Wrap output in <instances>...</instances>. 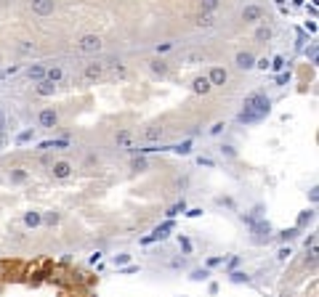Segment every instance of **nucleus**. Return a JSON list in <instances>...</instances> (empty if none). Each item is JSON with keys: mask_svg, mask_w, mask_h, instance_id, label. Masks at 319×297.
<instances>
[{"mask_svg": "<svg viewBox=\"0 0 319 297\" xmlns=\"http://www.w3.org/2000/svg\"><path fill=\"white\" fill-rule=\"evenodd\" d=\"M221 263H223V257H210V260H208L210 268H213V266H221Z\"/></svg>", "mask_w": 319, "mask_h": 297, "instance_id": "obj_40", "label": "nucleus"}, {"mask_svg": "<svg viewBox=\"0 0 319 297\" xmlns=\"http://www.w3.org/2000/svg\"><path fill=\"white\" fill-rule=\"evenodd\" d=\"M306 56H311V58H314V61H316V48H314V45H311V48H309V51H306Z\"/></svg>", "mask_w": 319, "mask_h": 297, "instance_id": "obj_44", "label": "nucleus"}, {"mask_svg": "<svg viewBox=\"0 0 319 297\" xmlns=\"http://www.w3.org/2000/svg\"><path fill=\"white\" fill-rule=\"evenodd\" d=\"M128 260H131V255H114V266H125Z\"/></svg>", "mask_w": 319, "mask_h": 297, "instance_id": "obj_30", "label": "nucleus"}, {"mask_svg": "<svg viewBox=\"0 0 319 297\" xmlns=\"http://www.w3.org/2000/svg\"><path fill=\"white\" fill-rule=\"evenodd\" d=\"M170 48H173V43H162V45H157V51H160V53H165V51H170Z\"/></svg>", "mask_w": 319, "mask_h": 297, "instance_id": "obj_39", "label": "nucleus"}, {"mask_svg": "<svg viewBox=\"0 0 319 297\" xmlns=\"http://www.w3.org/2000/svg\"><path fill=\"white\" fill-rule=\"evenodd\" d=\"M112 75H114V77H123V75H125V67H123V64H114V67H112Z\"/></svg>", "mask_w": 319, "mask_h": 297, "instance_id": "obj_31", "label": "nucleus"}, {"mask_svg": "<svg viewBox=\"0 0 319 297\" xmlns=\"http://www.w3.org/2000/svg\"><path fill=\"white\" fill-rule=\"evenodd\" d=\"M197 27H202V29L216 27V16H213V14H202V11H199V16H197Z\"/></svg>", "mask_w": 319, "mask_h": 297, "instance_id": "obj_12", "label": "nucleus"}, {"mask_svg": "<svg viewBox=\"0 0 319 297\" xmlns=\"http://www.w3.org/2000/svg\"><path fill=\"white\" fill-rule=\"evenodd\" d=\"M170 228H173V223H165V225H160V228H157L155 234H152L149 239H144V242L149 244V242H155V239H165V236H168V231H170Z\"/></svg>", "mask_w": 319, "mask_h": 297, "instance_id": "obj_15", "label": "nucleus"}, {"mask_svg": "<svg viewBox=\"0 0 319 297\" xmlns=\"http://www.w3.org/2000/svg\"><path fill=\"white\" fill-rule=\"evenodd\" d=\"M38 120H40V125H43V127H56V122H59V114H56L53 109H43Z\"/></svg>", "mask_w": 319, "mask_h": 297, "instance_id": "obj_9", "label": "nucleus"}, {"mask_svg": "<svg viewBox=\"0 0 319 297\" xmlns=\"http://www.w3.org/2000/svg\"><path fill=\"white\" fill-rule=\"evenodd\" d=\"M24 223H27V225H40V223H43L40 212H27V215H24Z\"/></svg>", "mask_w": 319, "mask_h": 297, "instance_id": "obj_22", "label": "nucleus"}, {"mask_svg": "<svg viewBox=\"0 0 319 297\" xmlns=\"http://www.w3.org/2000/svg\"><path fill=\"white\" fill-rule=\"evenodd\" d=\"M53 90H56V82H51V80H40V85H38V93L40 96H53Z\"/></svg>", "mask_w": 319, "mask_h": 297, "instance_id": "obj_14", "label": "nucleus"}, {"mask_svg": "<svg viewBox=\"0 0 319 297\" xmlns=\"http://www.w3.org/2000/svg\"><path fill=\"white\" fill-rule=\"evenodd\" d=\"M0 64H3V58H0Z\"/></svg>", "mask_w": 319, "mask_h": 297, "instance_id": "obj_46", "label": "nucleus"}, {"mask_svg": "<svg viewBox=\"0 0 319 297\" xmlns=\"http://www.w3.org/2000/svg\"><path fill=\"white\" fill-rule=\"evenodd\" d=\"M133 170H147V159H133Z\"/></svg>", "mask_w": 319, "mask_h": 297, "instance_id": "obj_32", "label": "nucleus"}, {"mask_svg": "<svg viewBox=\"0 0 319 297\" xmlns=\"http://www.w3.org/2000/svg\"><path fill=\"white\" fill-rule=\"evenodd\" d=\"M184 61L186 64H199V61H202V56H199V53H189V56H184Z\"/></svg>", "mask_w": 319, "mask_h": 297, "instance_id": "obj_26", "label": "nucleus"}, {"mask_svg": "<svg viewBox=\"0 0 319 297\" xmlns=\"http://www.w3.org/2000/svg\"><path fill=\"white\" fill-rule=\"evenodd\" d=\"M210 80H208V75H202V77H194L192 80V90L197 93V96H205V93H210Z\"/></svg>", "mask_w": 319, "mask_h": 297, "instance_id": "obj_7", "label": "nucleus"}, {"mask_svg": "<svg viewBox=\"0 0 319 297\" xmlns=\"http://www.w3.org/2000/svg\"><path fill=\"white\" fill-rule=\"evenodd\" d=\"M32 51H35V45H32V43H21V45H19V53H24V56L32 53Z\"/></svg>", "mask_w": 319, "mask_h": 297, "instance_id": "obj_28", "label": "nucleus"}, {"mask_svg": "<svg viewBox=\"0 0 319 297\" xmlns=\"http://www.w3.org/2000/svg\"><path fill=\"white\" fill-rule=\"evenodd\" d=\"M237 67H240V69H250V67H255V56H253V53H247V51L237 53Z\"/></svg>", "mask_w": 319, "mask_h": 297, "instance_id": "obj_11", "label": "nucleus"}, {"mask_svg": "<svg viewBox=\"0 0 319 297\" xmlns=\"http://www.w3.org/2000/svg\"><path fill=\"white\" fill-rule=\"evenodd\" d=\"M261 16H264V8L261 6H245V11H242V21H250V24L261 21Z\"/></svg>", "mask_w": 319, "mask_h": 297, "instance_id": "obj_6", "label": "nucleus"}, {"mask_svg": "<svg viewBox=\"0 0 319 297\" xmlns=\"http://www.w3.org/2000/svg\"><path fill=\"white\" fill-rule=\"evenodd\" d=\"M48 279L53 284H64V287H75L77 279H80V273H75L72 268H67V266H51L48 268Z\"/></svg>", "mask_w": 319, "mask_h": 297, "instance_id": "obj_2", "label": "nucleus"}, {"mask_svg": "<svg viewBox=\"0 0 319 297\" xmlns=\"http://www.w3.org/2000/svg\"><path fill=\"white\" fill-rule=\"evenodd\" d=\"M173 151H179V154H189V151H192V144H189V141H184V144L173 146Z\"/></svg>", "mask_w": 319, "mask_h": 297, "instance_id": "obj_25", "label": "nucleus"}, {"mask_svg": "<svg viewBox=\"0 0 319 297\" xmlns=\"http://www.w3.org/2000/svg\"><path fill=\"white\" fill-rule=\"evenodd\" d=\"M179 212H184V202H181V205H173V207L168 210V218H173V215H179Z\"/></svg>", "mask_w": 319, "mask_h": 297, "instance_id": "obj_29", "label": "nucleus"}, {"mask_svg": "<svg viewBox=\"0 0 319 297\" xmlns=\"http://www.w3.org/2000/svg\"><path fill=\"white\" fill-rule=\"evenodd\" d=\"M255 40H261V43L271 40V29H269V27H258V29H255Z\"/></svg>", "mask_w": 319, "mask_h": 297, "instance_id": "obj_21", "label": "nucleus"}, {"mask_svg": "<svg viewBox=\"0 0 319 297\" xmlns=\"http://www.w3.org/2000/svg\"><path fill=\"white\" fill-rule=\"evenodd\" d=\"M51 173H53V178H59V181H67V178L72 175V164H69L67 159H59V162L51 164Z\"/></svg>", "mask_w": 319, "mask_h": 297, "instance_id": "obj_4", "label": "nucleus"}, {"mask_svg": "<svg viewBox=\"0 0 319 297\" xmlns=\"http://www.w3.org/2000/svg\"><path fill=\"white\" fill-rule=\"evenodd\" d=\"M181 247H184V252H192V242L189 239H181Z\"/></svg>", "mask_w": 319, "mask_h": 297, "instance_id": "obj_42", "label": "nucleus"}, {"mask_svg": "<svg viewBox=\"0 0 319 297\" xmlns=\"http://www.w3.org/2000/svg\"><path fill=\"white\" fill-rule=\"evenodd\" d=\"M8 178H11V183H24V181H27L30 175H27V170L16 168V170H11V175H8Z\"/></svg>", "mask_w": 319, "mask_h": 297, "instance_id": "obj_17", "label": "nucleus"}, {"mask_svg": "<svg viewBox=\"0 0 319 297\" xmlns=\"http://www.w3.org/2000/svg\"><path fill=\"white\" fill-rule=\"evenodd\" d=\"M104 72H106V67H104V64H99V61H96V64H88V67H85V77H88V80H99V77H101Z\"/></svg>", "mask_w": 319, "mask_h": 297, "instance_id": "obj_10", "label": "nucleus"}, {"mask_svg": "<svg viewBox=\"0 0 319 297\" xmlns=\"http://www.w3.org/2000/svg\"><path fill=\"white\" fill-rule=\"evenodd\" d=\"M269 109H271V104H269V98L266 96H250L245 101V112L240 114V122H258V120H264V117L269 114Z\"/></svg>", "mask_w": 319, "mask_h": 297, "instance_id": "obj_1", "label": "nucleus"}, {"mask_svg": "<svg viewBox=\"0 0 319 297\" xmlns=\"http://www.w3.org/2000/svg\"><path fill=\"white\" fill-rule=\"evenodd\" d=\"M197 162H199V164H205V168H213V159H208V157H199Z\"/></svg>", "mask_w": 319, "mask_h": 297, "instance_id": "obj_43", "label": "nucleus"}, {"mask_svg": "<svg viewBox=\"0 0 319 297\" xmlns=\"http://www.w3.org/2000/svg\"><path fill=\"white\" fill-rule=\"evenodd\" d=\"M6 144V138H3V133H0V146H3Z\"/></svg>", "mask_w": 319, "mask_h": 297, "instance_id": "obj_45", "label": "nucleus"}, {"mask_svg": "<svg viewBox=\"0 0 319 297\" xmlns=\"http://www.w3.org/2000/svg\"><path fill=\"white\" fill-rule=\"evenodd\" d=\"M77 51L80 53H99L101 51V38L99 35H85V38H80Z\"/></svg>", "mask_w": 319, "mask_h": 297, "instance_id": "obj_3", "label": "nucleus"}, {"mask_svg": "<svg viewBox=\"0 0 319 297\" xmlns=\"http://www.w3.org/2000/svg\"><path fill=\"white\" fill-rule=\"evenodd\" d=\"M231 281L242 284V281H247V276H245V273H240V271H234V273H231Z\"/></svg>", "mask_w": 319, "mask_h": 297, "instance_id": "obj_33", "label": "nucleus"}, {"mask_svg": "<svg viewBox=\"0 0 319 297\" xmlns=\"http://www.w3.org/2000/svg\"><path fill=\"white\" fill-rule=\"evenodd\" d=\"M141 138H144V141H160L162 138V127L152 125V127H147L144 133H141Z\"/></svg>", "mask_w": 319, "mask_h": 297, "instance_id": "obj_13", "label": "nucleus"}, {"mask_svg": "<svg viewBox=\"0 0 319 297\" xmlns=\"http://www.w3.org/2000/svg\"><path fill=\"white\" fill-rule=\"evenodd\" d=\"M27 75H30V80H43V77H45V67H43V64H32V67L27 69Z\"/></svg>", "mask_w": 319, "mask_h": 297, "instance_id": "obj_16", "label": "nucleus"}, {"mask_svg": "<svg viewBox=\"0 0 319 297\" xmlns=\"http://www.w3.org/2000/svg\"><path fill=\"white\" fill-rule=\"evenodd\" d=\"M62 77H64L62 67H51V69H45V80H51V82H59Z\"/></svg>", "mask_w": 319, "mask_h": 297, "instance_id": "obj_18", "label": "nucleus"}, {"mask_svg": "<svg viewBox=\"0 0 319 297\" xmlns=\"http://www.w3.org/2000/svg\"><path fill=\"white\" fill-rule=\"evenodd\" d=\"M223 127H226V125H223V122H216V125H213V127H210V133H213V136H218V133H221V130H223Z\"/></svg>", "mask_w": 319, "mask_h": 297, "instance_id": "obj_37", "label": "nucleus"}, {"mask_svg": "<svg viewBox=\"0 0 319 297\" xmlns=\"http://www.w3.org/2000/svg\"><path fill=\"white\" fill-rule=\"evenodd\" d=\"M226 69L223 67H213L210 69V75H208V80H210V85H223V82H226Z\"/></svg>", "mask_w": 319, "mask_h": 297, "instance_id": "obj_8", "label": "nucleus"}, {"mask_svg": "<svg viewBox=\"0 0 319 297\" xmlns=\"http://www.w3.org/2000/svg\"><path fill=\"white\" fill-rule=\"evenodd\" d=\"M221 151L226 154V157H237V151H234V146H221Z\"/></svg>", "mask_w": 319, "mask_h": 297, "instance_id": "obj_38", "label": "nucleus"}, {"mask_svg": "<svg viewBox=\"0 0 319 297\" xmlns=\"http://www.w3.org/2000/svg\"><path fill=\"white\" fill-rule=\"evenodd\" d=\"M199 6H202V14H213L221 6V0H199Z\"/></svg>", "mask_w": 319, "mask_h": 297, "instance_id": "obj_19", "label": "nucleus"}, {"mask_svg": "<svg viewBox=\"0 0 319 297\" xmlns=\"http://www.w3.org/2000/svg\"><path fill=\"white\" fill-rule=\"evenodd\" d=\"M114 141H117V144H123V146H128V144H131V133H128V130H120V133L114 136Z\"/></svg>", "mask_w": 319, "mask_h": 297, "instance_id": "obj_23", "label": "nucleus"}, {"mask_svg": "<svg viewBox=\"0 0 319 297\" xmlns=\"http://www.w3.org/2000/svg\"><path fill=\"white\" fill-rule=\"evenodd\" d=\"M30 138H32V130H24V133H21V136H19L16 141H19V144H27Z\"/></svg>", "mask_w": 319, "mask_h": 297, "instance_id": "obj_34", "label": "nucleus"}, {"mask_svg": "<svg viewBox=\"0 0 319 297\" xmlns=\"http://www.w3.org/2000/svg\"><path fill=\"white\" fill-rule=\"evenodd\" d=\"M0 279H8V263L0 260Z\"/></svg>", "mask_w": 319, "mask_h": 297, "instance_id": "obj_36", "label": "nucleus"}, {"mask_svg": "<svg viewBox=\"0 0 319 297\" xmlns=\"http://www.w3.org/2000/svg\"><path fill=\"white\" fill-rule=\"evenodd\" d=\"M53 8H56L53 0H32V11H35L38 16H48V14H53Z\"/></svg>", "mask_w": 319, "mask_h": 297, "instance_id": "obj_5", "label": "nucleus"}, {"mask_svg": "<svg viewBox=\"0 0 319 297\" xmlns=\"http://www.w3.org/2000/svg\"><path fill=\"white\" fill-rule=\"evenodd\" d=\"M186 266V260L184 257H176V260H170V268H184Z\"/></svg>", "mask_w": 319, "mask_h": 297, "instance_id": "obj_35", "label": "nucleus"}, {"mask_svg": "<svg viewBox=\"0 0 319 297\" xmlns=\"http://www.w3.org/2000/svg\"><path fill=\"white\" fill-rule=\"evenodd\" d=\"M282 67H285V58L277 56V58H274V69H282Z\"/></svg>", "mask_w": 319, "mask_h": 297, "instance_id": "obj_41", "label": "nucleus"}, {"mask_svg": "<svg viewBox=\"0 0 319 297\" xmlns=\"http://www.w3.org/2000/svg\"><path fill=\"white\" fill-rule=\"evenodd\" d=\"M43 223H45V225H56V223H59V212H45Z\"/></svg>", "mask_w": 319, "mask_h": 297, "instance_id": "obj_24", "label": "nucleus"}, {"mask_svg": "<svg viewBox=\"0 0 319 297\" xmlns=\"http://www.w3.org/2000/svg\"><path fill=\"white\" fill-rule=\"evenodd\" d=\"M208 276H210V273H208L205 268H202V271H194V273H192V279H194V281H205Z\"/></svg>", "mask_w": 319, "mask_h": 297, "instance_id": "obj_27", "label": "nucleus"}, {"mask_svg": "<svg viewBox=\"0 0 319 297\" xmlns=\"http://www.w3.org/2000/svg\"><path fill=\"white\" fill-rule=\"evenodd\" d=\"M152 72H155V75H168V64L160 61V58H155V61H152Z\"/></svg>", "mask_w": 319, "mask_h": 297, "instance_id": "obj_20", "label": "nucleus"}]
</instances>
